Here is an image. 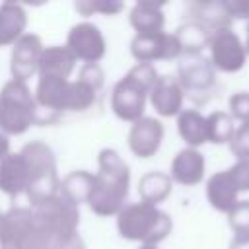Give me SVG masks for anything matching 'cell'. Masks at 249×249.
<instances>
[{"label": "cell", "instance_id": "obj_4", "mask_svg": "<svg viewBox=\"0 0 249 249\" xmlns=\"http://www.w3.org/2000/svg\"><path fill=\"white\" fill-rule=\"evenodd\" d=\"M119 235L140 245H158L173 230V220L167 212L148 202H130L117 214Z\"/></svg>", "mask_w": 249, "mask_h": 249}, {"label": "cell", "instance_id": "obj_36", "mask_svg": "<svg viewBox=\"0 0 249 249\" xmlns=\"http://www.w3.org/2000/svg\"><path fill=\"white\" fill-rule=\"evenodd\" d=\"M230 249H249V233H233Z\"/></svg>", "mask_w": 249, "mask_h": 249}, {"label": "cell", "instance_id": "obj_28", "mask_svg": "<svg viewBox=\"0 0 249 249\" xmlns=\"http://www.w3.org/2000/svg\"><path fill=\"white\" fill-rule=\"evenodd\" d=\"M74 10L84 18H89L95 14L117 16L124 10V4L123 2H105V0H80L74 4Z\"/></svg>", "mask_w": 249, "mask_h": 249}, {"label": "cell", "instance_id": "obj_27", "mask_svg": "<svg viewBox=\"0 0 249 249\" xmlns=\"http://www.w3.org/2000/svg\"><path fill=\"white\" fill-rule=\"evenodd\" d=\"M206 132L210 144H230L235 132V121L228 111H212L206 115Z\"/></svg>", "mask_w": 249, "mask_h": 249}, {"label": "cell", "instance_id": "obj_5", "mask_svg": "<svg viewBox=\"0 0 249 249\" xmlns=\"http://www.w3.org/2000/svg\"><path fill=\"white\" fill-rule=\"evenodd\" d=\"M19 154L29 171V187L25 196L29 198L31 206L58 195L60 179L56 173V158L53 148L43 140H31L23 144Z\"/></svg>", "mask_w": 249, "mask_h": 249}, {"label": "cell", "instance_id": "obj_15", "mask_svg": "<svg viewBox=\"0 0 249 249\" xmlns=\"http://www.w3.org/2000/svg\"><path fill=\"white\" fill-rule=\"evenodd\" d=\"M150 105L160 117H177L183 111V101H185V91L179 86L175 76H160L148 95Z\"/></svg>", "mask_w": 249, "mask_h": 249}, {"label": "cell", "instance_id": "obj_29", "mask_svg": "<svg viewBox=\"0 0 249 249\" xmlns=\"http://www.w3.org/2000/svg\"><path fill=\"white\" fill-rule=\"evenodd\" d=\"M226 216L233 233H249V198L239 200Z\"/></svg>", "mask_w": 249, "mask_h": 249}, {"label": "cell", "instance_id": "obj_7", "mask_svg": "<svg viewBox=\"0 0 249 249\" xmlns=\"http://www.w3.org/2000/svg\"><path fill=\"white\" fill-rule=\"evenodd\" d=\"M54 241L39 226L33 208L12 206L0 220L2 249H54Z\"/></svg>", "mask_w": 249, "mask_h": 249}, {"label": "cell", "instance_id": "obj_31", "mask_svg": "<svg viewBox=\"0 0 249 249\" xmlns=\"http://www.w3.org/2000/svg\"><path fill=\"white\" fill-rule=\"evenodd\" d=\"M230 115L233 121L249 123V91H235L228 99Z\"/></svg>", "mask_w": 249, "mask_h": 249}, {"label": "cell", "instance_id": "obj_14", "mask_svg": "<svg viewBox=\"0 0 249 249\" xmlns=\"http://www.w3.org/2000/svg\"><path fill=\"white\" fill-rule=\"evenodd\" d=\"M163 134H165L163 123L156 117H146L144 115L142 119H138L136 123L130 124L126 142H128L130 152L136 158L148 160V158L158 154V150L163 142Z\"/></svg>", "mask_w": 249, "mask_h": 249}, {"label": "cell", "instance_id": "obj_1", "mask_svg": "<svg viewBox=\"0 0 249 249\" xmlns=\"http://www.w3.org/2000/svg\"><path fill=\"white\" fill-rule=\"evenodd\" d=\"M130 187V169L121 154L113 148H103L97 156V173L91 196L88 200L89 208L97 216H117L126 206Z\"/></svg>", "mask_w": 249, "mask_h": 249}, {"label": "cell", "instance_id": "obj_22", "mask_svg": "<svg viewBox=\"0 0 249 249\" xmlns=\"http://www.w3.org/2000/svg\"><path fill=\"white\" fill-rule=\"evenodd\" d=\"M74 68H76V56L70 53V49L66 45H51L43 49L37 76L70 78Z\"/></svg>", "mask_w": 249, "mask_h": 249}, {"label": "cell", "instance_id": "obj_12", "mask_svg": "<svg viewBox=\"0 0 249 249\" xmlns=\"http://www.w3.org/2000/svg\"><path fill=\"white\" fill-rule=\"evenodd\" d=\"M66 47L76 56V60H84V64L99 62L107 53V41L101 29L89 21H80L70 27L66 35Z\"/></svg>", "mask_w": 249, "mask_h": 249}, {"label": "cell", "instance_id": "obj_6", "mask_svg": "<svg viewBox=\"0 0 249 249\" xmlns=\"http://www.w3.org/2000/svg\"><path fill=\"white\" fill-rule=\"evenodd\" d=\"M37 123V101L25 82L8 80L0 89V130L19 136Z\"/></svg>", "mask_w": 249, "mask_h": 249}, {"label": "cell", "instance_id": "obj_18", "mask_svg": "<svg viewBox=\"0 0 249 249\" xmlns=\"http://www.w3.org/2000/svg\"><path fill=\"white\" fill-rule=\"evenodd\" d=\"M187 16L191 21L200 23L206 31L214 33L226 27H231L233 19L230 18L224 0H195L187 4Z\"/></svg>", "mask_w": 249, "mask_h": 249}, {"label": "cell", "instance_id": "obj_10", "mask_svg": "<svg viewBox=\"0 0 249 249\" xmlns=\"http://www.w3.org/2000/svg\"><path fill=\"white\" fill-rule=\"evenodd\" d=\"M177 82L185 93L208 95L216 86V70L210 64L208 56L202 54H183L177 66Z\"/></svg>", "mask_w": 249, "mask_h": 249}, {"label": "cell", "instance_id": "obj_9", "mask_svg": "<svg viewBox=\"0 0 249 249\" xmlns=\"http://www.w3.org/2000/svg\"><path fill=\"white\" fill-rule=\"evenodd\" d=\"M206 49L210 53L208 60L216 72L235 74V72L243 70V66L247 62L245 43L241 41V37L231 27L214 31L208 39Z\"/></svg>", "mask_w": 249, "mask_h": 249}, {"label": "cell", "instance_id": "obj_35", "mask_svg": "<svg viewBox=\"0 0 249 249\" xmlns=\"http://www.w3.org/2000/svg\"><path fill=\"white\" fill-rule=\"evenodd\" d=\"M54 249H86V243H84V239L76 233V235H72V237H68V239L58 241V243L54 245Z\"/></svg>", "mask_w": 249, "mask_h": 249}, {"label": "cell", "instance_id": "obj_34", "mask_svg": "<svg viewBox=\"0 0 249 249\" xmlns=\"http://www.w3.org/2000/svg\"><path fill=\"white\" fill-rule=\"evenodd\" d=\"M226 10L231 19H247L249 21V0H224Z\"/></svg>", "mask_w": 249, "mask_h": 249}, {"label": "cell", "instance_id": "obj_25", "mask_svg": "<svg viewBox=\"0 0 249 249\" xmlns=\"http://www.w3.org/2000/svg\"><path fill=\"white\" fill-rule=\"evenodd\" d=\"M173 191V181L169 173L163 171H148L138 181V195L142 202H148L152 206H158L163 202Z\"/></svg>", "mask_w": 249, "mask_h": 249}, {"label": "cell", "instance_id": "obj_30", "mask_svg": "<svg viewBox=\"0 0 249 249\" xmlns=\"http://www.w3.org/2000/svg\"><path fill=\"white\" fill-rule=\"evenodd\" d=\"M230 152L235 156L237 160H249V123H241L239 126H235L233 138L230 140Z\"/></svg>", "mask_w": 249, "mask_h": 249}, {"label": "cell", "instance_id": "obj_20", "mask_svg": "<svg viewBox=\"0 0 249 249\" xmlns=\"http://www.w3.org/2000/svg\"><path fill=\"white\" fill-rule=\"evenodd\" d=\"M165 2L156 0H140L136 2L128 12V21L136 33H158L163 31L165 25V14H163Z\"/></svg>", "mask_w": 249, "mask_h": 249}, {"label": "cell", "instance_id": "obj_26", "mask_svg": "<svg viewBox=\"0 0 249 249\" xmlns=\"http://www.w3.org/2000/svg\"><path fill=\"white\" fill-rule=\"evenodd\" d=\"M173 33H175V37H177V41L181 45L183 54H202V51L208 47V39L212 35L200 23L191 21V19L181 23Z\"/></svg>", "mask_w": 249, "mask_h": 249}, {"label": "cell", "instance_id": "obj_19", "mask_svg": "<svg viewBox=\"0 0 249 249\" xmlns=\"http://www.w3.org/2000/svg\"><path fill=\"white\" fill-rule=\"evenodd\" d=\"M29 187V171L19 152H10L0 160V191L10 198L25 195Z\"/></svg>", "mask_w": 249, "mask_h": 249}, {"label": "cell", "instance_id": "obj_17", "mask_svg": "<svg viewBox=\"0 0 249 249\" xmlns=\"http://www.w3.org/2000/svg\"><path fill=\"white\" fill-rule=\"evenodd\" d=\"M239 195L241 193H239L237 183H235L233 175L230 173V169L216 171L206 181V200L218 212L228 214L241 200Z\"/></svg>", "mask_w": 249, "mask_h": 249}, {"label": "cell", "instance_id": "obj_39", "mask_svg": "<svg viewBox=\"0 0 249 249\" xmlns=\"http://www.w3.org/2000/svg\"><path fill=\"white\" fill-rule=\"evenodd\" d=\"M138 249H160L158 245H140Z\"/></svg>", "mask_w": 249, "mask_h": 249}, {"label": "cell", "instance_id": "obj_11", "mask_svg": "<svg viewBox=\"0 0 249 249\" xmlns=\"http://www.w3.org/2000/svg\"><path fill=\"white\" fill-rule=\"evenodd\" d=\"M130 54L136 58V62L154 64L156 60L181 58L183 51L175 33L158 31V33H134L130 41Z\"/></svg>", "mask_w": 249, "mask_h": 249}, {"label": "cell", "instance_id": "obj_16", "mask_svg": "<svg viewBox=\"0 0 249 249\" xmlns=\"http://www.w3.org/2000/svg\"><path fill=\"white\" fill-rule=\"evenodd\" d=\"M204 171H206V160H204L202 152L196 150V148H187L185 146L171 160L169 177H171L173 183L193 187V185H198L204 179Z\"/></svg>", "mask_w": 249, "mask_h": 249}, {"label": "cell", "instance_id": "obj_32", "mask_svg": "<svg viewBox=\"0 0 249 249\" xmlns=\"http://www.w3.org/2000/svg\"><path fill=\"white\" fill-rule=\"evenodd\" d=\"M78 78H80L82 82L89 84L91 88H95V89L99 91V89L103 88L105 74H103V68L99 66V62H88V64H82Z\"/></svg>", "mask_w": 249, "mask_h": 249}, {"label": "cell", "instance_id": "obj_21", "mask_svg": "<svg viewBox=\"0 0 249 249\" xmlns=\"http://www.w3.org/2000/svg\"><path fill=\"white\" fill-rule=\"evenodd\" d=\"M27 27V12L18 2H2L0 4V47L14 45L18 39L25 35Z\"/></svg>", "mask_w": 249, "mask_h": 249}, {"label": "cell", "instance_id": "obj_8", "mask_svg": "<svg viewBox=\"0 0 249 249\" xmlns=\"http://www.w3.org/2000/svg\"><path fill=\"white\" fill-rule=\"evenodd\" d=\"M31 208H33V214H35L39 226L47 231V235L54 243L78 233V224H80L78 206L70 204L60 195L45 198Z\"/></svg>", "mask_w": 249, "mask_h": 249}, {"label": "cell", "instance_id": "obj_23", "mask_svg": "<svg viewBox=\"0 0 249 249\" xmlns=\"http://www.w3.org/2000/svg\"><path fill=\"white\" fill-rule=\"evenodd\" d=\"M93 183H95L93 173H89L88 169H74L62 177V181L58 185V195L64 200H68L70 204L80 206L89 200Z\"/></svg>", "mask_w": 249, "mask_h": 249}, {"label": "cell", "instance_id": "obj_13", "mask_svg": "<svg viewBox=\"0 0 249 249\" xmlns=\"http://www.w3.org/2000/svg\"><path fill=\"white\" fill-rule=\"evenodd\" d=\"M43 41L35 33H25L12 47L10 54V74L12 80L29 82L39 72V60L43 54Z\"/></svg>", "mask_w": 249, "mask_h": 249}, {"label": "cell", "instance_id": "obj_2", "mask_svg": "<svg viewBox=\"0 0 249 249\" xmlns=\"http://www.w3.org/2000/svg\"><path fill=\"white\" fill-rule=\"evenodd\" d=\"M160 78L154 64L136 62L111 89V109L126 123H136L144 117L148 95Z\"/></svg>", "mask_w": 249, "mask_h": 249}, {"label": "cell", "instance_id": "obj_37", "mask_svg": "<svg viewBox=\"0 0 249 249\" xmlns=\"http://www.w3.org/2000/svg\"><path fill=\"white\" fill-rule=\"evenodd\" d=\"M10 154V138L0 130V160H4Z\"/></svg>", "mask_w": 249, "mask_h": 249}, {"label": "cell", "instance_id": "obj_33", "mask_svg": "<svg viewBox=\"0 0 249 249\" xmlns=\"http://www.w3.org/2000/svg\"><path fill=\"white\" fill-rule=\"evenodd\" d=\"M230 173L233 175L239 193H247L249 191V160H237L231 167H228Z\"/></svg>", "mask_w": 249, "mask_h": 249}, {"label": "cell", "instance_id": "obj_41", "mask_svg": "<svg viewBox=\"0 0 249 249\" xmlns=\"http://www.w3.org/2000/svg\"><path fill=\"white\" fill-rule=\"evenodd\" d=\"M0 249H2V247H0Z\"/></svg>", "mask_w": 249, "mask_h": 249}, {"label": "cell", "instance_id": "obj_24", "mask_svg": "<svg viewBox=\"0 0 249 249\" xmlns=\"http://www.w3.org/2000/svg\"><path fill=\"white\" fill-rule=\"evenodd\" d=\"M177 132L187 148L198 150L202 144L208 142L206 115H202L198 109H183L177 115Z\"/></svg>", "mask_w": 249, "mask_h": 249}, {"label": "cell", "instance_id": "obj_40", "mask_svg": "<svg viewBox=\"0 0 249 249\" xmlns=\"http://www.w3.org/2000/svg\"><path fill=\"white\" fill-rule=\"evenodd\" d=\"M0 220H2V212H0Z\"/></svg>", "mask_w": 249, "mask_h": 249}, {"label": "cell", "instance_id": "obj_3", "mask_svg": "<svg viewBox=\"0 0 249 249\" xmlns=\"http://www.w3.org/2000/svg\"><path fill=\"white\" fill-rule=\"evenodd\" d=\"M97 89L89 84L70 78L56 76H39L35 86L37 107H43L51 113H84L93 107L97 99Z\"/></svg>", "mask_w": 249, "mask_h": 249}, {"label": "cell", "instance_id": "obj_38", "mask_svg": "<svg viewBox=\"0 0 249 249\" xmlns=\"http://www.w3.org/2000/svg\"><path fill=\"white\" fill-rule=\"evenodd\" d=\"M245 31L247 33H245V41L243 43H245V51H247V56H249V21H247V29Z\"/></svg>", "mask_w": 249, "mask_h": 249}]
</instances>
